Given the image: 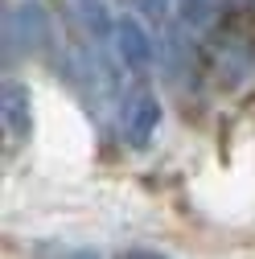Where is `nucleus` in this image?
Wrapping results in <instances>:
<instances>
[{
  "label": "nucleus",
  "mask_w": 255,
  "mask_h": 259,
  "mask_svg": "<svg viewBox=\"0 0 255 259\" xmlns=\"http://www.w3.org/2000/svg\"><path fill=\"white\" fill-rule=\"evenodd\" d=\"M206 58H210V74L218 87H239L251 74V62H255V41H251V29L247 25H227L210 33L206 41Z\"/></svg>",
  "instance_id": "obj_1"
},
{
  "label": "nucleus",
  "mask_w": 255,
  "mask_h": 259,
  "mask_svg": "<svg viewBox=\"0 0 255 259\" xmlns=\"http://www.w3.org/2000/svg\"><path fill=\"white\" fill-rule=\"evenodd\" d=\"M5 50L13 58V50H21L25 58H46L54 50V21L46 13V5H37V0H25V5H17L9 17H5Z\"/></svg>",
  "instance_id": "obj_2"
},
{
  "label": "nucleus",
  "mask_w": 255,
  "mask_h": 259,
  "mask_svg": "<svg viewBox=\"0 0 255 259\" xmlns=\"http://www.w3.org/2000/svg\"><path fill=\"white\" fill-rule=\"evenodd\" d=\"M115 58H119V66L128 70V74H148L152 70V58H156V46L148 41V33L140 29V21L136 17H119L115 21Z\"/></svg>",
  "instance_id": "obj_3"
},
{
  "label": "nucleus",
  "mask_w": 255,
  "mask_h": 259,
  "mask_svg": "<svg viewBox=\"0 0 255 259\" xmlns=\"http://www.w3.org/2000/svg\"><path fill=\"white\" fill-rule=\"evenodd\" d=\"M156 123H161V103L152 99V95H132V99H123L119 107V136L128 148H144L156 132Z\"/></svg>",
  "instance_id": "obj_4"
},
{
  "label": "nucleus",
  "mask_w": 255,
  "mask_h": 259,
  "mask_svg": "<svg viewBox=\"0 0 255 259\" xmlns=\"http://www.w3.org/2000/svg\"><path fill=\"white\" fill-rule=\"evenodd\" d=\"M0 119H5V132L17 144L29 140V132H33V99H29V87L5 82V91H0Z\"/></svg>",
  "instance_id": "obj_5"
},
{
  "label": "nucleus",
  "mask_w": 255,
  "mask_h": 259,
  "mask_svg": "<svg viewBox=\"0 0 255 259\" xmlns=\"http://www.w3.org/2000/svg\"><path fill=\"white\" fill-rule=\"evenodd\" d=\"M70 9L78 13V21H82V29H87V37H91L95 46L115 37V21H111V13H107L103 0H70Z\"/></svg>",
  "instance_id": "obj_6"
},
{
  "label": "nucleus",
  "mask_w": 255,
  "mask_h": 259,
  "mask_svg": "<svg viewBox=\"0 0 255 259\" xmlns=\"http://www.w3.org/2000/svg\"><path fill=\"white\" fill-rule=\"evenodd\" d=\"M218 0H177V25L189 29V33H202V29L214 25Z\"/></svg>",
  "instance_id": "obj_7"
},
{
  "label": "nucleus",
  "mask_w": 255,
  "mask_h": 259,
  "mask_svg": "<svg viewBox=\"0 0 255 259\" xmlns=\"http://www.w3.org/2000/svg\"><path fill=\"white\" fill-rule=\"evenodd\" d=\"M132 5H136L144 17H152L156 25H165V21H169V9H173V0H132Z\"/></svg>",
  "instance_id": "obj_8"
},
{
  "label": "nucleus",
  "mask_w": 255,
  "mask_h": 259,
  "mask_svg": "<svg viewBox=\"0 0 255 259\" xmlns=\"http://www.w3.org/2000/svg\"><path fill=\"white\" fill-rule=\"evenodd\" d=\"M115 259H169V255H161V251H148V247H128V251H119Z\"/></svg>",
  "instance_id": "obj_9"
},
{
  "label": "nucleus",
  "mask_w": 255,
  "mask_h": 259,
  "mask_svg": "<svg viewBox=\"0 0 255 259\" xmlns=\"http://www.w3.org/2000/svg\"><path fill=\"white\" fill-rule=\"evenodd\" d=\"M58 259H99L91 247H70V251H58Z\"/></svg>",
  "instance_id": "obj_10"
},
{
  "label": "nucleus",
  "mask_w": 255,
  "mask_h": 259,
  "mask_svg": "<svg viewBox=\"0 0 255 259\" xmlns=\"http://www.w3.org/2000/svg\"><path fill=\"white\" fill-rule=\"evenodd\" d=\"M222 5H231L235 13H255V0H222Z\"/></svg>",
  "instance_id": "obj_11"
}]
</instances>
